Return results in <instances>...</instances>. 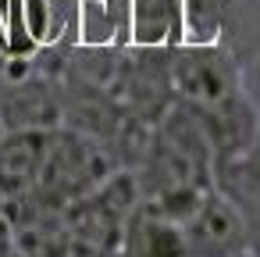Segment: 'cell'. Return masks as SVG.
<instances>
[{
  "instance_id": "obj_1",
  "label": "cell",
  "mask_w": 260,
  "mask_h": 257,
  "mask_svg": "<svg viewBox=\"0 0 260 257\" xmlns=\"http://www.w3.org/2000/svg\"><path fill=\"white\" fill-rule=\"evenodd\" d=\"M168 75L175 100L203 111L235 90H242V68L232 47L221 43H178L168 54Z\"/></svg>"
},
{
  "instance_id": "obj_2",
  "label": "cell",
  "mask_w": 260,
  "mask_h": 257,
  "mask_svg": "<svg viewBox=\"0 0 260 257\" xmlns=\"http://www.w3.org/2000/svg\"><path fill=\"white\" fill-rule=\"evenodd\" d=\"M182 236L185 257H239L249 250L246 211L217 186H210L182 218Z\"/></svg>"
},
{
  "instance_id": "obj_3",
  "label": "cell",
  "mask_w": 260,
  "mask_h": 257,
  "mask_svg": "<svg viewBox=\"0 0 260 257\" xmlns=\"http://www.w3.org/2000/svg\"><path fill=\"white\" fill-rule=\"evenodd\" d=\"M93 175H96V139L75 129H54L32 193L50 200H68L75 193L93 189Z\"/></svg>"
},
{
  "instance_id": "obj_4",
  "label": "cell",
  "mask_w": 260,
  "mask_h": 257,
  "mask_svg": "<svg viewBox=\"0 0 260 257\" xmlns=\"http://www.w3.org/2000/svg\"><path fill=\"white\" fill-rule=\"evenodd\" d=\"M196 115H200V125L207 132V143H210V154H214V168L224 164V161H235L239 154H246V150H253L260 143V107L253 104L246 86L235 90L232 97L196 111Z\"/></svg>"
},
{
  "instance_id": "obj_5",
  "label": "cell",
  "mask_w": 260,
  "mask_h": 257,
  "mask_svg": "<svg viewBox=\"0 0 260 257\" xmlns=\"http://www.w3.org/2000/svg\"><path fill=\"white\" fill-rule=\"evenodd\" d=\"M54 129H8L0 136V196L22 200L36 189Z\"/></svg>"
},
{
  "instance_id": "obj_6",
  "label": "cell",
  "mask_w": 260,
  "mask_h": 257,
  "mask_svg": "<svg viewBox=\"0 0 260 257\" xmlns=\"http://www.w3.org/2000/svg\"><path fill=\"white\" fill-rule=\"evenodd\" d=\"M118 257H185V236L182 221L160 214L146 200L132 207V214L121 225Z\"/></svg>"
},
{
  "instance_id": "obj_7",
  "label": "cell",
  "mask_w": 260,
  "mask_h": 257,
  "mask_svg": "<svg viewBox=\"0 0 260 257\" xmlns=\"http://www.w3.org/2000/svg\"><path fill=\"white\" fill-rule=\"evenodd\" d=\"M182 0H128V47H178Z\"/></svg>"
},
{
  "instance_id": "obj_8",
  "label": "cell",
  "mask_w": 260,
  "mask_h": 257,
  "mask_svg": "<svg viewBox=\"0 0 260 257\" xmlns=\"http://www.w3.org/2000/svg\"><path fill=\"white\" fill-rule=\"evenodd\" d=\"M79 47H128V0H75Z\"/></svg>"
},
{
  "instance_id": "obj_9",
  "label": "cell",
  "mask_w": 260,
  "mask_h": 257,
  "mask_svg": "<svg viewBox=\"0 0 260 257\" xmlns=\"http://www.w3.org/2000/svg\"><path fill=\"white\" fill-rule=\"evenodd\" d=\"M75 29V0H22V33L36 50L61 43Z\"/></svg>"
},
{
  "instance_id": "obj_10",
  "label": "cell",
  "mask_w": 260,
  "mask_h": 257,
  "mask_svg": "<svg viewBox=\"0 0 260 257\" xmlns=\"http://www.w3.org/2000/svg\"><path fill=\"white\" fill-rule=\"evenodd\" d=\"M214 186L224 189L242 211L246 207H260V143L246 154H239L235 161H224L214 168Z\"/></svg>"
},
{
  "instance_id": "obj_11",
  "label": "cell",
  "mask_w": 260,
  "mask_h": 257,
  "mask_svg": "<svg viewBox=\"0 0 260 257\" xmlns=\"http://www.w3.org/2000/svg\"><path fill=\"white\" fill-rule=\"evenodd\" d=\"M232 0H182V43H221Z\"/></svg>"
},
{
  "instance_id": "obj_12",
  "label": "cell",
  "mask_w": 260,
  "mask_h": 257,
  "mask_svg": "<svg viewBox=\"0 0 260 257\" xmlns=\"http://www.w3.org/2000/svg\"><path fill=\"white\" fill-rule=\"evenodd\" d=\"M239 257H253V253H249V250H246V253H239Z\"/></svg>"
},
{
  "instance_id": "obj_13",
  "label": "cell",
  "mask_w": 260,
  "mask_h": 257,
  "mask_svg": "<svg viewBox=\"0 0 260 257\" xmlns=\"http://www.w3.org/2000/svg\"><path fill=\"white\" fill-rule=\"evenodd\" d=\"M0 136H4V125H0Z\"/></svg>"
}]
</instances>
